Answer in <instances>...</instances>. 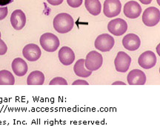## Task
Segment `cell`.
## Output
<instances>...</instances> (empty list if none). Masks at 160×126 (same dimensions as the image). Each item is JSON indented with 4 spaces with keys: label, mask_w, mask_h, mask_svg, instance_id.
Returning <instances> with one entry per match:
<instances>
[{
    "label": "cell",
    "mask_w": 160,
    "mask_h": 126,
    "mask_svg": "<svg viewBox=\"0 0 160 126\" xmlns=\"http://www.w3.org/2000/svg\"><path fill=\"white\" fill-rule=\"evenodd\" d=\"M53 28L58 33L65 34L71 31L74 25V20L67 13H61L54 17L53 21Z\"/></svg>",
    "instance_id": "obj_1"
},
{
    "label": "cell",
    "mask_w": 160,
    "mask_h": 126,
    "mask_svg": "<svg viewBox=\"0 0 160 126\" xmlns=\"http://www.w3.org/2000/svg\"><path fill=\"white\" fill-rule=\"evenodd\" d=\"M39 43L42 48L46 52H53L57 51L60 45L59 40L52 33H45L40 37Z\"/></svg>",
    "instance_id": "obj_2"
},
{
    "label": "cell",
    "mask_w": 160,
    "mask_h": 126,
    "mask_svg": "<svg viewBox=\"0 0 160 126\" xmlns=\"http://www.w3.org/2000/svg\"><path fill=\"white\" fill-rule=\"evenodd\" d=\"M103 63V58L101 54L96 51H91L86 56L85 67L87 69L93 72L98 70Z\"/></svg>",
    "instance_id": "obj_3"
},
{
    "label": "cell",
    "mask_w": 160,
    "mask_h": 126,
    "mask_svg": "<svg viewBox=\"0 0 160 126\" xmlns=\"http://www.w3.org/2000/svg\"><path fill=\"white\" fill-rule=\"evenodd\" d=\"M160 20L159 10L156 7H150L145 9L142 14V22L149 27L155 26Z\"/></svg>",
    "instance_id": "obj_4"
},
{
    "label": "cell",
    "mask_w": 160,
    "mask_h": 126,
    "mask_svg": "<svg viewBox=\"0 0 160 126\" xmlns=\"http://www.w3.org/2000/svg\"><path fill=\"white\" fill-rule=\"evenodd\" d=\"M115 41L112 36L108 34H102V35L98 36L96 39L94 46L95 48L99 51L109 52L114 47Z\"/></svg>",
    "instance_id": "obj_5"
},
{
    "label": "cell",
    "mask_w": 160,
    "mask_h": 126,
    "mask_svg": "<svg viewBox=\"0 0 160 126\" xmlns=\"http://www.w3.org/2000/svg\"><path fill=\"white\" fill-rule=\"evenodd\" d=\"M122 4L119 0H105L104 3V14L108 18L115 17L121 12Z\"/></svg>",
    "instance_id": "obj_6"
},
{
    "label": "cell",
    "mask_w": 160,
    "mask_h": 126,
    "mask_svg": "<svg viewBox=\"0 0 160 126\" xmlns=\"http://www.w3.org/2000/svg\"><path fill=\"white\" fill-rule=\"evenodd\" d=\"M131 63V57L125 52H119L114 60L115 68L119 73H125L128 70Z\"/></svg>",
    "instance_id": "obj_7"
},
{
    "label": "cell",
    "mask_w": 160,
    "mask_h": 126,
    "mask_svg": "<svg viewBox=\"0 0 160 126\" xmlns=\"http://www.w3.org/2000/svg\"><path fill=\"white\" fill-rule=\"evenodd\" d=\"M108 29L109 32L115 36H122L128 30V24L122 19H114L110 21L108 25Z\"/></svg>",
    "instance_id": "obj_8"
},
{
    "label": "cell",
    "mask_w": 160,
    "mask_h": 126,
    "mask_svg": "<svg viewBox=\"0 0 160 126\" xmlns=\"http://www.w3.org/2000/svg\"><path fill=\"white\" fill-rule=\"evenodd\" d=\"M22 55L26 60L33 62L40 58L42 55V52L37 44L30 43L23 48Z\"/></svg>",
    "instance_id": "obj_9"
},
{
    "label": "cell",
    "mask_w": 160,
    "mask_h": 126,
    "mask_svg": "<svg viewBox=\"0 0 160 126\" xmlns=\"http://www.w3.org/2000/svg\"><path fill=\"white\" fill-rule=\"evenodd\" d=\"M157 56L152 51H146L139 56L138 63L143 69H148L154 67L157 63Z\"/></svg>",
    "instance_id": "obj_10"
},
{
    "label": "cell",
    "mask_w": 160,
    "mask_h": 126,
    "mask_svg": "<svg viewBox=\"0 0 160 126\" xmlns=\"http://www.w3.org/2000/svg\"><path fill=\"white\" fill-rule=\"evenodd\" d=\"M142 13V8L136 1L128 2L124 6V14L129 19H136Z\"/></svg>",
    "instance_id": "obj_11"
},
{
    "label": "cell",
    "mask_w": 160,
    "mask_h": 126,
    "mask_svg": "<svg viewBox=\"0 0 160 126\" xmlns=\"http://www.w3.org/2000/svg\"><path fill=\"white\" fill-rule=\"evenodd\" d=\"M11 23L15 30L22 29L26 24V17L25 13L22 10H15L12 12L11 16Z\"/></svg>",
    "instance_id": "obj_12"
},
{
    "label": "cell",
    "mask_w": 160,
    "mask_h": 126,
    "mask_svg": "<svg viewBox=\"0 0 160 126\" xmlns=\"http://www.w3.org/2000/svg\"><path fill=\"white\" fill-rule=\"evenodd\" d=\"M127 80L130 85H144L146 82V75L140 69H133L128 75Z\"/></svg>",
    "instance_id": "obj_13"
},
{
    "label": "cell",
    "mask_w": 160,
    "mask_h": 126,
    "mask_svg": "<svg viewBox=\"0 0 160 126\" xmlns=\"http://www.w3.org/2000/svg\"><path fill=\"white\" fill-rule=\"evenodd\" d=\"M122 45L127 50L136 51L139 49L141 45V41L139 36L134 34H128L124 37L122 40Z\"/></svg>",
    "instance_id": "obj_14"
},
{
    "label": "cell",
    "mask_w": 160,
    "mask_h": 126,
    "mask_svg": "<svg viewBox=\"0 0 160 126\" xmlns=\"http://www.w3.org/2000/svg\"><path fill=\"white\" fill-rule=\"evenodd\" d=\"M59 59L60 62L65 66H69L73 63L75 60V54L71 48L63 47L59 49Z\"/></svg>",
    "instance_id": "obj_15"
},
{
    "label": "cell",
    "mask_w": 160,
    "mask_h": 126,
    "mask_svg": "<svg viewBox=\"0 0 160 126\" xmlns=\"http://www.w3.org/2000/svg\"><path fill=\"white\" fill-rule=\"evenodd\" d=\"M11 67L15 75L19 77L24 76L26 75L28 69L27 63L21 58H17L13 60L12 62Z\"/></svg>",
    "instance_id": "obj_16"
},
{
    "label": "cell",
    "mask_w": 160,
    "mask_h": 126,
    "mask_svg": "<svg viewBox=\"0 0 160 126\" xmlns=\"http://www.w3.org/2000/svg\"><path fill=\"white\" fill-rule=\"evenodd\" d=\"M73 71L77 76L81 78H88L92 74V72L87 69L85 67V60L79 59L73 67Z\"/></svg>",
    "instance_id": "obj_17"
},
{
    "label": "cell",
    "mask_w": 160,
    "mask_h": 126,
    "mask_svg": "<svg viewBox=\"0 0 160 126\" xmlns=\"http://www.w3.org/2000/svg\"><path fill=\"white\" fill-rule=\"evenodd\" d=\"M45 82V75L40 71H33L28 76L27 84L28 85H42Z\"/></svg>",
    "instance_id": "obj_18"
},
{
    "label": "cell",
    "mask_w": 160,
    "mask_h": 126,
    "mask_svg": "<svg viewBox=\"0 0 160 126\" xmlns=\"http://www.w3.org/2000/svg\"><path fill=\"white\" fill-rule=\"evenodd\" d=\"M85 6L92 15L97 16L101 13L102 5L99 0H85Z\"/></svg>",
    "instance_id": "obj_19"
},
{
    "label": "cell",
    "mask_w": 160,
    "mask_h": 126,
    "mask_svg": "<svg viewBox=\"0 0 160 126\" xmlns=\"http://www.w3.org/2000/svg\"><path fill=\"white\" fill-rule=\"evenodd\" d=\"M15 79L11 72L8 70L0 71V85H13Z\"/></svg>",
    "instance_id": "obj_20"
},
{
    "label": "cell",
    "mask_w": 160,
    "mask_h": 126,
    "mask_svg": "<svg viewBox=\"0 0 160 126\" xmlns=\"http://www.w3.org/2000/svg\"><path fill=\"white\" fill-rule=\"evenodd\" d=\"M50 85H67L68 82L62 77H57L50 81Z\"/></svg>",
    "instance_id": "obj_21"
},
{
    "label": "cell",
    "mask_w": 160,
    "mask_h": 126,
    "mask_svg": "<svg viewBox=\"0 0 160 126\" xmlns=\"http://www.w3.org/2000/svg\"><path fill=\"white\" fill-rule=\"evenodd\" d=\"M83 0H67V3L71 8H79L82 4Z\"/></svg>",
    "instance_id": "obj_22"
},
{
    "label": "cell",
    "mask_w": 160,
    "mask_h": 126,
    "mask_svg": "<svg viewBox=\"0 0 160 126\" xmlns=\"http://www.w3.org/2000/svg\"><path fill=\"white\" fill-rule=\"evenodd\" d=\"M8 51V47L6 43L0 37V55H4Z\"/></svg>",
    "instance_id": "obj_23"
},
{
    "label": "cell",
    "mask_w": 160,
    "mask_h": 126,
    "mask_svg": "<svg viewBox=\"0 0 160 126\" xmlns=\"http://www.w3.org/2000/svg\"><path fill=\"white\" fill-rule=\"evenodd\" d=\"M8 10L7 6L5 7H0V20H2L8 16Z\"/></svg>",
    "instance_id": "obj_24"
},
{
    "label": "cell",
    "mask_w": 160,
    "mask_h": 126,
    "mask_svg": "<svg viewBox=\"0 0 160 126\" xmlns=\"http://www.w3.org/2000/svg\"><path fill=\"white\" fill-rule=\"evenodd\" d=\"M64 0H47V2L49 4H51V5L53 6H57L59 5L60 4H62L63 3Z\"/></svg>",
    "instance_id": "obj_25"
},
{
    "label": "cell",
    "mask_w": 160,
    "mask_h": 126,
    "mask_svg": "<svg viewBox=\"0 0 160 126\" xmlns=\"http://www.w3.org/2000/svg\"><path fill=\"white\" fill-rule=\"evenodd\" d=\"M73 85H88L89 84L86 81H84V80H77L74 82L72 84Z\"/></svg>",
    "instance_id": "obj_26"
},
{
    "label": "cell",
    "mask_w": 160,
    "mask_h": 126,
    "mask_svg": "<svg viewBox=\"0 0 160 126\" xmlns=\"http://www.w3.org/2000/svg\"><path fill=\"white\" fill-rule=\"evenodd\" d=\"M13 0H0V6H3L5 7L6 5H9V4L12 3Z\"/></svg>",
    "instance_id": "obj_27"
},
{
    "label": "cell",
    "mask_w": 160,
    "mask_h": 126,
    "mask_svg": "<svg viewBox=\"0 0 160 126\" xmlns=\"http://www.w3.org/2000/svg\"><path fill=\"white\" fill-rule=\"evenodd\" d=\"M140 3H142L144 5H148V4H151L152 0H139Z\"/></svg>",
    "instance_id": "obj_28"
},
{
    "label": "cell",
    "mask_w": 160,
    "mask_h": 126,
    "mask_svg": "<svg viewBox=\"0 0 160 126\" xmlns=\"http://www.w3.org/2000/svg\"><path fill=\"white\" fill-rule=\"evenodd\" d=\"M113 85H125V84L124 82H122V81H117V82H114L113 84Z\"/></svg>",
    "instance_id": "obj_29"
},
{
    "label": "cell",
    "mask_w": 160,
    "mask_h": 126,
    "mask_svg": "<svg viewBox=\"0 0 160 126\" xmlns=\"http://www.w3.org/2000/svg\"><path fill=\"white\" fill-rule=\"evenodd\" d=\"M0 37H1V32H0Z\"/></svg>",
    "instance_id": "obj_30"
}]
</instances>
